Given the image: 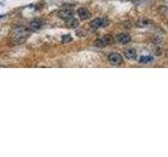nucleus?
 <instances>
[{
	"mask_svg": "<svg viewBox=\"0 0 168 157\" xmlns=\"http://www.w3.org/2000/svg\"><path fill=\"white\" fill-rule=\"evenodd\" d=\"M130 40H131V37L128 35V34H120L117 36V41L119 43H121V44H127V43H129Z\"/></svg>",
	"mask_w": 168,
	"mask_h": 157,
	"instance_id": "6",
	"label": "nucleus"
},
{
	"mask_svg": "<svg viewBox=\"0 0 168 157\" xmlns=\"http://www.w3.org/2000/svg\"><path fill=\"white\" fill-rule=\"evenodd\" d=\"M73 15H74V12L71 11V10H62V11L59 12V17H61L64 20L73 17Z\"/></svg>",
	"mask_w": 168,
	"mask_h": 157,
	"instance_id": "9",
	"label": "nucleus"
},
{
	"mask_svg": "<svg viewBox=\"0 0 168 157\" xmlns=\"http://www.w3.org/2000/svg\"><path fill=\"white\" fill-rule=\"evenodd\" d=\"M108 61L110 63L113 64V65H118V64H121L123 62V58L120 53H117V52H113V53H110L109 57H108Z\"/></svg>",
	"mask_w": 168,
	"mask_h": 157,
	"instance_id": "4",
	"label": "nucleus"
},
{
	"mask_svg": "<svg viewBox=\"0 0 168 157\" xmlns=\"http://www.w3.org/2000/svg\"><path fill=\"white\" fill-rule=\"evenodd\" d=\"M125 57L127 59H129V60H135L137 58V52H136L135 49H132V48H129V49H127L126 51L124 52Z\"/></svg>",
	"mask_w": 168,
	"mask_h": 157,
	"instance_id": "10",
	"label": "nucleus"
},
{
	"mask_svg": "<svg viewBox=\"0 0 168 157\" xmlns=\"http://www.w3.org/2000/svg\"><path fill=\"white\" fill-rule=\"evenodd\" d=\"M73 41V38L69 35H64L62 36V43H66V42H71Z\"/></svg>",
	"mask_w": 168,
	"mask_h": 157,
	"instance_id": "12",
	"label": "nucleus"
},
{
	"mask_svg": "<svg viewBox=\"0 0 168 157\" xmlns=\"http://www.w3.org/2000/svg\"><path fill=\"white\" fill-rule=\"evenodd\" d=\"M42 24H43L42 20L35 19V20H33V21L30 23V25H28V29L32 30V32H36V30H38L39 28L41 27Z\"/></svg>",
	"mask_w": 168,
	"mask_h": 157,
	"instance_id": "5",
	"label": "nucleus"
},
{
	"mask_svg": "<svg viewBox=\"0 0 168 157\" xmlns=\"http://www.w3.org/2000/svg\"><path fill=\"white\" fill-rule=\"evenodd\" d=\"M148 23H149V21L147 19H141L138 22V25L139 26H145V25L148 24Z\"/></svg>",
	"mask_w": 168,
	"mask_h": 157,
	"instance_id": "13",
	"label": "nucleus"
},
{
	"mask_svg": "<svg viewBox=\"0 0 168 157\" xmlns=\"http://www.w3.org/2000/svg\"><path fill=\"white\" fill-rule=\"evenodd\" d=\"M66 26L69 28H77L79 26V20L74 18V17H71L68 19L65 20Z\"/></svg>",
	"mask_w": 168,
	"mask_h": 157,
	"instance_id": "7",
	"label": "nucleus"
},
{
	"mask_svg": "<svg viewBox=\"0 0 168 157\" xmlns=\"http://www.w3.org/2000/svg\"><path fill=\"white\" fill-rule=\"evenodd\" d=\"M108 23H109L108 19H106L104 17H99V18H96V19L93 20L91 22V24H89V26H91L93 29H98V28H100V27L106 26Z\"/></svg>",
	"mask_w": 168,
	"mask_h": 157,
	"instance_id": "2",
	"label": "nucleus"
},
{
	"mask_svg": "<svg viewBox=\"0 0 168 157\" xmlns=\"http://www.w3.org/2000/svg\"><path fill=\"white\" fill-rule=\"evenodd\" d=\"M28 35V30L26 29L23 26H16L12 29L11 32V40L14 43L18 44V43H21L26 39Z\"/></svg>",
	"mask_w": 168,
	"mask_h": 157,
	"instance_id": "1",
	"label": "nucleus"
},
{
	"mask_svg": "<svg viewBox=\"0 0 168 157\" xmlns=\"http://www.w3.org/2000/svg\"><path fill=\"white\" fill-rule=\"evenodd\" d=\"M111 42H113L111 37L106 35V36H103L101 37V38L97 39L96 41H95V45H96L97 47H105L107 46V45L111 44Z\"/></svg>",
	"mask_w": 168,
	"mask_h": 157,
	"instance_id": "3",
	"label": "nucleus"
},
{
	"mask_svg": "<svg viewBox=\"0 0 168 157\" xmlns=\"http://www.w3.org/2000/svg\"><path fill=\"white\" fill-rule=\"evenodd\" d=\"M152 60H153V58H152L151 56H143V57L140 58L139 62H140L141 64H146V63H149V62H151Z\"/></svg>",
	"mask_w": 168,
	"mask_h": 157,
	"instance_id": "11",
	"label": "nucleus"
},
{
	"mask_svg": "<svg viewBox=\"0 0 168 157\" xmlns=\"http://www.w3.org/2000/svg\"><path fill=\"white\" fill-rule=\"evenodd\" d=\"M77 13H78V15H79V17H80L81 19H88L89 16H91L89 12H88L87 8H80L77 11Z\"/></svg>",
	"mask_w": 168,
	"mask_h": 157,
	"instance_id": "8",
	"label": "nucleus"
}]
</instances>
